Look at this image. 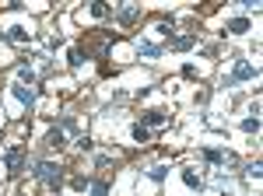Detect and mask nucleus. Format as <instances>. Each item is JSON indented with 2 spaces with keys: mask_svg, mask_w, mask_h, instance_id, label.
Masks as SVG:
<instances>
[{
  "mask_svg": "<svg viewBox=\"0 0 263 196\" xmlns=\"http://www.w3.org/2000/svg\"><path fill=\"white\" fill-rule=\"evenodd\" d=\"M109 14V4H105V0H95V4H91V18H105Z\"/></svg>",
  "mask_w": 263,
  "mask_h": 196,
  "instance_id": "obj_12",
  "label": "nucleus"
},
{
  "mask_svg": "<svg viewBox=\"0 0 263 196\" xmlns=\"http://www.w3.org/2000/svg\"><path fill=\"white\" fill-rule=\"evenodd\" d=\"M228 32H232V35L249 32V18H232V21H228Z\"/></svg>",
  "mask_w": 263,
  "mask_h": 196,
  "instance_id": "obj_8",
  "label": "nucleus"
},
{
  "mask_svg": "<svg viewBox=\"0 0 263 196\" xmlns=\"http://www.w3.org/2000/svg\"><path fill=\"white\" fill-rule=\"evenodd\" d=\"M204 158H207V161H221V158H224V154H221L218 147H204Z\"/></svg>",
  "mask_w": 263,
  "mask_h": 196,
  "instance_id": "obj_19",
  "label": "nucleus"
},
{
  "mask_svg": "<svg viewBox=\"0 0 263 196\" xmlns=\"http://www.w3.org/2000/svg\"><path fill=\"white\" fill-rule=\"evenodd\" d=\"M60 126H63V130H78V119H74V116H63Z\"/></svg>",
  "mask_w": 263,
  "mask_h": 196,
  "instance_id": "obj_22",
  "label": "nucleus"
},
{
  "mask_svg": "<svg viewBox=\"0 0 263 196\" xmlns=\"http://www.w3.org/2000/svg\"><path fill=\"white\" fill-rule=\"evenodd\" d=\"M35 175H39L49 189H60V186H63V168H60V165H53V161H39Z\"/></svg>",
  "mask_w": 263,
  "mask_h": 196,
  "instance_id": "obj_1",
  "label": "nucleus"
},
{
  "mask_svg": "<svg viewBox=\"0 0 263 196\" xmlns=\"http://www.w3.org/2000/svg\"><path fill=\"white\" fill-rule=\"evenodd\" d=\"M182 182L190 186V189H200V175H197L193 168H186V172H182Z\"/></svg>",
  "mask_w": 263,
  "mask_h": 196,
  "instance_id": "obj_9",
  "label": "nucleus"
},
{
  "mask_svg": "<svg viewBox=\"0 0 263 196\" xmlns=\"http://www.w3.org/2000/svg\"><path fill=\"white\" fill-rule=\"evenodd\" d=\"M21 158H25V147H21V144L7 147V154H4V165H7V172H21Z\"/></svg>",
  "mask_w": 263,
  "mask_h": 196,
  "instance_id": "obj_4",
  "label": "nucleus"
},
{
  "mask_svg": "<svg viewBox=\"0 0 263 196\" xmlns=\"http://www.w3.org/2000/svg\"><path fill=\"white\" fill-rule=\"evenodd\" d=\"M158 35H165L169 42H172V25H165V21H162V25H158Z\"/></svg>",
  "mask_w": 263,
  "mask_h": 196,
  "instance_id": "obj_23",
  "label": "nucleus"
},
{
  "mask_svg": "<svg viewBox=\"0 0 263 196\" xmlns=\"http://www.w3.org/2000/svg\"><path fill=\"white\" fill-rule=\"evenodd\" d=\"M14 98H18L21 105H28V109L35 105V91H32V88H25V84H14Z\"/></svg>",
  "mask_w": 263,
  "mask_h": 196,
  "instance_id": "obj_6",
  "label": "nucleus"
},
{
  "mask_svg": "<svg viewBox=\"0 0 263 196\" xmlns=\"http://www.w3.org/2000/svg\"><path fill=\"white\" fill-rule=\"evenodd\" d=\"M88 189H91V196H109V186L105 182H91Z\"/></svg>",
  "mask_w": 263,
  "mask_h": 196,
  "instance_id": "obj_18",
  "label": "nucleus"
},
{
  "mask_svg": "<svg viewBox=\"0 0 263 196\" xmlns=\"http://www.w3.org/2000/svg\"><path fill=\"white\" fill-rule=\"evenodd\" d=\"M165 175H169V168H165V165H155L151 172H147V179H155V182H162Z\"/></svg>",
  "mask_w": 263,
  "mask_h": 196,
  "instance_id": "obj_14",
  "label": "nucleus"
},
{
  "mask_svg": "<svg viewBox=\"0 0 263 196\" xmlns=\"http://www.w3.org/2000/svg\"><path fill=\"white\" fill-rule=\"evenodd\" d=\"M74 186H78V189H88V186H91V179H85V175H78V179H74Z\"/></svg>",
  "mask_w": 263,
  "mask_h": 196,
  "instance_id": "obj_24",
  "label": "nucleus"
},
{
  "mask_svg": "<svg viewBox=\"0 0 263 196\" xmlns=\"http://www.w3.org/2000/svg\"><path fill=\"white\" fill-rule=\"evenodd\" d=\"M165 123H169V116H165V112H158V109L144 112V119H140V126H165Z\"/></svg>",
  "mask_w": 263,
  "mask_h": 196,
  "instance_id": "obj_5",
  "label": "nucleus"
},
{
  "mask_svg": "<svg viewBox=\"0 0 263 196\" xmlns=\"http://www.w3.org/2000/svg\"><path fill=\"white\" fill-rule=\"evenodd\" d=\"M18 77H21V84H32V81H35V70H32L28 63H21V67H18Z\"/></svg>",
  "mask_w": 263,
  "mask_h": 196,
  "instance_id": "obj_11",
  "label": "nucleus"
},
{
  "mask_svg": "<svg viewBox=\"0 0 263 196\" xmlns=\"http://www.w3.org/2000/svg\"><path fill=\"white\" fill-rule=\"evenodd\" d=\"M140 53H144V56H158L162 49H158V46H151V42H140Z\"/></svg>",
  "mask_w": 263,
  "mask_h": 196,
  "instance_id": "obj_21",
  "label": "nucleus"
},
{
  "mask_svg": "<svg viewBox=\"0 0 263 196\" xmlns=\"http://www.w3.org/2000/svg\"><path fill=\"white\" fill-rule=\"evenodd\" d=\"M46 144H49V147H60V144H63V133H60V130H49Z\"/></svg>",
  "mask_w": 263,
  "mask_h": 196,
  "instance_id": "obj_16",
  "label": "nucleus"
},
{
  "mask_svg": "<svg viewBox=\"0 0 263 196\" xmlns=\"http://www.w3.org/2000/svg\"><path fill=\"white\" fill-rule=\"evenodd\" d=\"M242 130H246V133H256V130H260V119H256V116H249V119H242Z\"/></svg>",
  "mask_w": 263,
  "mask_h": 196,
  "instance_id": "obj_15",
  "label": "nucleus"
},
{
  "mask_svg": "<svg viewBox=\"0 0 263 196\" xmlns=\"http://www.w3.org/2000/svg\"><path fill=\"white\" fill-rule=\"evenodd\" d=\"M67 63H70V67H81V63H85V53H81V49H70V53H67Z\"/></svg>",
  "mask_w": 263,
  "mask_h": 196,
  "instance_id": "obj_13",
  "label": "nucleus"
},
{
  "mask_svg": "<svg viewBox=\"0 0 263 196\" xmlns=\"http://www.w3.org/2000/svg\"><path fill=\"white\" fill-rule=\"evenodd\" d=\"M133 140H137V144H144V140H147V126H140V123H137V126H133Z\"/></svg>",
  "mask_w": 263,
  "mask_h": 196,
  "instance_id": "obj_20",
  "label": "nucleus"
},
{
  "mask_svg": "<svg viewBox=\"0 0 263 196\" xmlns=\"http://www.w3.org/2000/svg\"><path fill=\"white\" fill-rule=\"evenodd\" d=\"M197 46V35H172V49H190Z\"/></svg>",
  "mask_w": 263,
  "mask_h": 196,
  "instance_id": "obj_7",
  "label": "nucleus"
},
{
  "mask_svg": "<svg viewBox=\"0 0 263 196\" xmlns=\"http://www.w3.org/2000/svg\"><path fill=\"white\" fill-rule=\"evenodd\" d=\"M112 18H116L120 25H130V21H137V18H140V4H123V7L112 11Z\"/></svg>",
  "mask_w": 263,
  "mask_h": 196,
  "instance_id": "obj_3",
  "label": "nucleus"
},
{
  "mask_svg": "<svg viewBox=\"0 0 263 196\" xmlns=\"http://www.w3.org/2000/svg\"><path fill=\"white\" fill-rule=\"evenodd\" d=\"M7 39H11V42H25V39H28V28H21V25H14V28L7 32Z\"/></svg>",
  "mask_w": 263,
  "mask_h": 196,
  "instance_id": "obj_10",
  "label": "nucleus"
},
{
  "mask_svg": "<svg viewBox=\"0 0 263 196\" xmlns=\"http://www.w3.org/2000/svg\"><path fill=\"white\" fill-rule=\"evenodd\" d=\"M253 77H256V67H253L249 60H239V63H235V70L224 77V88H232L235 81H253Z\"/></svg>",
  "mask_w": 263,
  "mask_h": 196,
  "instance_id": "obj_2",
  "label": "nucleus"
},
{
  "mask_svg": "<svg viewBox=\"0 0 263 196\" xmlns=\"http://www.w3.org/2000/svg\"><path fill=\"white\" fill-rule=\"evenodd\" d=\"M246 175H249V179H260V175H263V165H260V161L246 165Z\"/></svg>",
  "mask_w": 263,
  "mask_h": 196,
  "instance_id": "obj_17",
  "label": "nucleus"
}]
</instances>
